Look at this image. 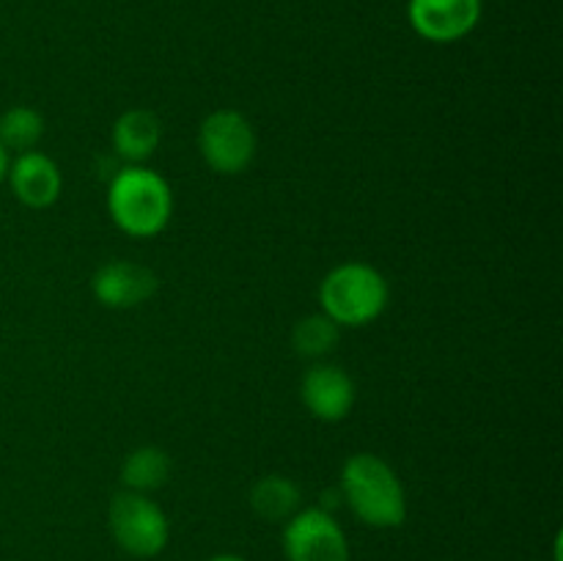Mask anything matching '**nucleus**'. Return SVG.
<instances>
[{"mask_svg":"<svg viewBox=\"0 0 563 561\" xmlns=\"http://www.w3.org/2000/svg\"><path fill=\"white\" fill-rule=\"evenodd\" d=\"M319 302L339 328H363L388 306V280L372 264L344 262L324 275Z\"/></svg>","mask_w":563,"mask_h":561,"instance_id":"3","label":"nucleus"},{"mask_svg":"<svg viewBox=\"0 0 563 561\" xmlns=\"http://www.w3.org/2000/svg\"><path fill=\"white\" fill-rule=\"evenodd\" d=\"M341 495L361 522L399 528L407 520V495L394 468L377 454H352L341 468Z\"/></svg>","mask_w":563,"mask_h":561,"instance_id":"1","label":"nucleus"},{"mask_svg":"<svg viewBox=\"0 0 563 561\" xmlns=\"http://www.w3.org/2000/svg\"><path fill=\"white\" fill-rule=\"evenodd\" d=\"M44 135V116L27 105H14L0 116V143L5 152H33Z\"/></svg>","mask_w":563,"mask_h":561,"instance_id":"14","label":"nucleus"},{"mask_svg":"<svg viewBox=\"0 0 563 561\" xmlns=\"http://www.w3.org/2000/svg\"><path fill=\"white\" fill-rule=\"evenodd\" d=\"M482 0H410L407 16L412 31L432 44L465 38L482 20Z\"/></svg>","mask_w":563,"mask_h":561,"instance_id":"7","label":"nucleus"},{"mask_svg":"<svg viewBox=\"0 0 563 561\" xmlns=\"http://www.w3.org/2000/svg\"><path fill=\"white\" fill-rule=\"evenodd\" d=\"M170 479V457L159 446H141L130 451L121 465V484L132 493H154Z\"/></svg>","mask_w":563,"mask_h":561,"instance_id":"12","label":"nucleus"},{"mask_svg":"<svg viewBox=\"0 0 563 561\" xmlns=\"http://www.w3.org/2000/svg\"><path fill=\"white\" fill-rule=\"evenodd\" d=\"M302 405L319 421H344L355 405V383L350 374L333 363H317L302 374Z\"/></svg>","mask_w":563,"mask_h":561,"instance_id":"9","label":"nucleus"},{"mask_svg":"<svg viewBox=\"0 0 563 561\" xmlns=\"http://www.w3.org/2000/svg\"><path fill=\"white\" fill-rule=\"evenodd\" d=\"M5 176H9L16 201L31 209L53 207L60 196V185H64L58 165L36 148L16 154L14 163H9Z\"/></svg>","mask_w":563,"mask_h":561,"instance_id":"10","label":"nucleus"},{"mask_svg":"<svg viewBox=\"0 0 563 561\" xmlns=\"http://www.w3.org/2000/svg\"><path fill=\"white\" fill-rule=\"evenodd\" d=\"M9 163H11V160H9V152H5L3 143H0V182H3V179H5V174H9Z\"/></svg>","mask_w":563,"mask_h":561,"instance_id":"16","label":"nucleus"},{"mask_svg":"<svg viewBox=\"0 0 563 561\" xmlns=\"http://www.w3.org/2000/svg\"><path fill=\"white\" fill-rule=\"evenodd\" d=\"M209 561H247V559H242V556H234V553H220V556H212Z\"/></svg>","mask_w":563,"mask_h":561,"instance_id":"17","label":"nucleus"},{"mask_svg":"<svg viewBox=\"0 0 563 561\" xmlns=\"http://www.w3.org/2000/svg\"><path fill=\"white\" fill-rule=\"evenodd\" d=\"M108 212L124 234L146 240L159 234L174 215L170 185L146 165H124L108 185Z\"/></svg>","mask_w":563,"mask_h":561,"instance_id":"2","label":"nucleus"},{"mask_svg":"<svg viewBox=\"0 0 563 561\" xmlns=\"http://www.w3.org/2000/svg\"><path fill=\"white\" fill-rule=\"evenodd\" d=\"M91 292L104 308H135L152 300L157 292V275L146 264L113 258L93 273Z\"/></svg>","mask_w":563,"mask_h":561,"instance_id":"8","label":"nucleus"},{"mask_svg":"<svg viewBox=\"0 0 563 561\" xmlns=\"http://www.w3.org/2000/svg\"><path fill=\"white\" fill-rule=\"evenodd\" d=\"M339 339L341 328L328 314H311V317L300 319L295 324V330H291V346H295V352L302 358H311V361L330 355L339 346Z\"/></svg>","mask_w":563,"mask_h":561,"instance_id":"15","label":"nucleus"},{"mask_svg":"<svg viewBox=\"0 0 563 561\" xmlns=\"http://www.w3.org/2000/svg\"><path fill=\"white\" fill-rule=\"evenodd\" d=\"M284 550L289 561H350L344 528L322 506L297 509L286 520Z\"/></svg>","mask_w":563,"mask_h":561,"instance_id":"6","label":"nucleus"},{"mask_svg":"<svg viewBox=\"0 0 563 561\" xmlns=\"http://www.w3.org/2000/svg\"><path fill=\"white\" fill-rule=\"evenodd\" d=\"M300 487L289 476H264L251 490V509L267 522H286L300 509Z\"/></svg>","mask_w":563,"mask_h":561,"instance_id":"13","label":"nucleus"},{"mask_svg":"<svg viewBox=\"0 0 563 561\" xmlns=\"http://www.w3.org/2000/svg\"><path fill=\"white\" fill-rule=\"evenodd\" d=\"M108 520L115 544L135 559H154L163 553L170 539V522L165 512L148 495L132 490L113 495Z\"/></svg>","mask_w":563,"mask_h":561,"instance_id":"4","label":"nucleus"},{"mask_svg":"<svg viewBox=\"0 0 563 561\" xmlns=\"http://www.w3.org/2000/svg\"><path fill=\"white\" fill-rule=\"evenodd\" d=\"M163 141V124L152 110H126L113 124V148L130 165H141L157 152Z\"/></svg>","mask_w":563,"mask_h":561,"instance_id":"11","label":"nucleus"},{"mask_svg":"<svg viewBox=\"0 0 563 561\" xmlns=\"http://www.w3.org/2000/svg\"><path fill=\"white\" fill-rule=\"evenodd\" d=\"M201 157L214 174H242L256 157V132L240 110H214L201 121L198 130Z\"/></svg>","mask_w":563,"mask_h":561,"instance_id":"5","label":"nucleus"}]
</instances>
